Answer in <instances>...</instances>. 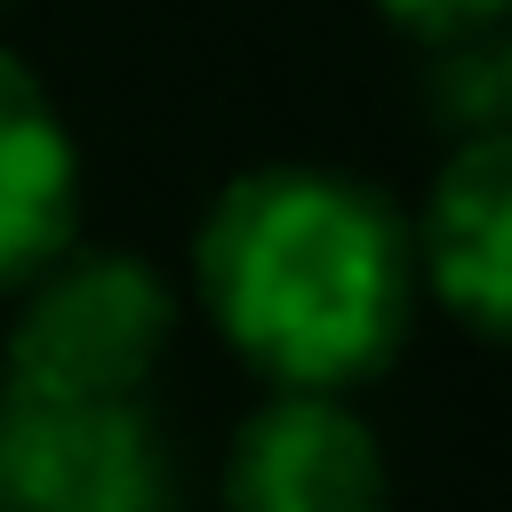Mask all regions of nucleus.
Instances as JSON below:
<instances>
[{
	"instance_id": "3",
	"label": "nucleus",
	"mask_w": 512,
	"mask_h": 512,
	"mask_svg": "<svg viewBox=\"0 0 512 512\" xmlns=\"http://www.w3.org/2000/svg\"><path fill=\"white\" fill-rule=\"evenodd\" d=\"M0 512H184V472L136 392H0Z\"/></svg>"
},
{
	"instance_id": "2",
	"label": "nucleus",
	"mask_w": 512,
	"mask_h": 512,
	"mask_svg": "<svg viewBox=\"0 0 512 512\" xmlns=\"http://www.w3.org/2000/svg\"><path fill=\"white\" fill-rule=\"evenodd\" d=\"M176 336V288L136 248H56L32 272V296L8 328V384L0 392H56V400H128L160 368Z\"/></svg>"
},
{
	"instance_id": "5",
	"label": "nucleus",
	"mask_w": 512,
	"mask_h": 512,
	"mask_svg": "<svg viewBox=\"0 0 512 512\" xmlns=\"http://www.w3.org/2000/svg\"><path fill=\"white\" fill-rule=\"evenodd\" d=\"M408 248H416V280L472 336H504L512 312V136L504 128L448 144L424 216L408 224Z\"/></svg>"
},
{
	"instance_id": "6",
	"label": "nucleus",
	"mask_w": 512,
	"mask_h": 512,
	"mask_svg": "<svg viewBox=\"0 0 512 512\" xmlns=\"http://www.w3.org/2000/svg\"><path fill=\"white\" fill-rule=\"evenodd\" d=\"M80 216V144L56 96L0 48V288L32 280Z\"/></svg>"
},
{
	"instance_id": "7",
	"label": "nucleus",
	"mask_w": 512,
	"mask_h": 512,
	"mask_svg": "<svg viewBox=\"0 0 512 512\" xmlns=\"http://www.w3.org/2000/svg\"><path fill=\"white\" fill-rule=\"evenodd\" d=\"M432 96L448 104V120H456L464 136H480V128H504V40H496V32L440 40Z\"/></svg>"
},
{
	"instance_id": "9",
	"label": "nucleus",
	"mask_w": 512,
	"mask_h": 512,
	"mask_svg": "<svg viewBox=\"0 0 512 512\" xmlns=\"http://www.w3.org/2000/svg\"><path fill=\"white\" fill-rule=\"evenodd\" d=\"M0 8H8V0H0Z\"/></svg>"
},
{
	"instance_id": "8",
	"label": "nucleus",
	"mask_w": 512,
	"mask_h": 512,
	"mask_svg": "<svg viewBox=\"0 0 512 512\" xmlns=\"http://www.w3.org/2000/svg\"><path fill=\"white\" fill-rule=\"evenodd\" d=\"M400 32H416V40H472V32H496L504 24V0H376Z\"/></svg>"
},
{
	"instance_id": "4",
	"label": "nucleus",
	"mask_w": 512,
	"mask_h": 512,
	"mask_svg": "<svg viewBox=\"0 0 512 512\" xmlns=\"http://www.w3.org/2000/svg\"><path fill=\"white\" fill-rule=\"evenodd\" d=\"M224 512H392V472L344 392H272L232 432Z\"/></svg>"
},
{
	"instance_id": "1",
	"label": "nucleus",
	"mask_w": 512,
	"mask_h": 512,
	"mask_svg": "<svg viewBox=\"0 0 512 512\" xmlns=\"http://www.w3.org/2000/svg\"><path fill=\"white\" fill-rule=\"evenodd\" d=\"M192 280L216 336L272 392L368 384L416 312L408 216L344 168H248L192 240Z\"/></svg>"
}]
</instances>
